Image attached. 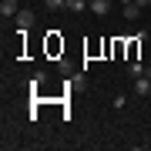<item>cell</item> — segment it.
<instances>
[{"label":"cell","instance_id":"cell-11","mask_svg":"<svg viewBox=\"0 0 151 151\" xmlns=\"http://www.w3.org/2000/svg\"><path fill=\"white\" fill-rule=\"evenodd\" d=\"M118 4H134V0H118Z\"/></svg>","mask_w":151,"mask_h":151},{"label":"cell","instance_id":"cell-2","mask_svg":"<svg viewBox=\"0 0 151 151\" xmlns=\"http://www.w3.org/2000/svg\"><path fill=\"white\" fill-rule=\"evenodd\" d=\"M111 7H114V0H87V10L97 14V17H108Z\"/></svg>","mask_w":151,"mask_h":151},{"label":"cell","instance_id":"cell-9","mask_svg":"<svg viewBox=\"0 0 151 151\" xmlns=\"http://www.w3.org/2000/svg\"><path fill=\"white\" fill-rule=\"evenodd\" d=\"M134 4H138V7H148V4H151V0H134Z\"/></svg>","mask_w":151,"mask_h":151},{"label":"cell","instance_id":"cell-1","mask_svg":"<svg viewBox=\"0 0 151 151\" xmlns=\"http://www.w3.org/2000/svg\"><path fill=\"white\" fill-rule=\"evenodd\" d=\"M14 20H17V30H20V34H27V30L34 27V20H37V17H34V10H17Z\"/></svg>","mask_w":151,"mask_h":151},{"label":"cell","instance_id":"cell-6","mask_svg":"<svg viewBox=\"0 0 151 151\" xmlns=\"http://www.w3.org/2000/svg\"><path fill=\"white\" fill-rule=\"evenodd\" d=\"M141 10H145V7H138V4H124V17H128V20H138Z\"/></svg>","mask_w":151,"mask_h":151},{"label":"cell","instance_id":"cell-5","mask_svg":"<svg viewBox=\"0 0 151 151\" xmlns=\"http://www.w3.org/2000/svg\"><path fill=\"white\" fill-rule=\"evenodd\" d=\"M67 10L70 14H84L87 10V0H67Z\"/></svg>","mask_w":151,"mask_h":151},{"label":"cell","instance_id":"cell-7","mask_svg":"<svg viewBox=\"0 0 151 151\" xmlns=\"http://www.w3.org/2000/svg\"><path fill=\"white\" fill-rule=\"evenodd\" d=\"M145 67H148V64H138V60H131V64H128V74H131V77H141V74H145Z\"/></svg>","mask_w":151,"mask_h":151},{"label":"cell","instance_id":"cell-8","mask_svg":"<svg viewBox=\"0 0 151 151\" xmlns=\"http://www.w3.org/2000/svg\"><path fill=\"white\" fill-rule=\"evenodd\" d=\"M44 7H50V10H60V7H67V0H44Z\"/></svg>","mask_w":151,"mask_h":151},{"label":"cell","instance_id":"cell-3","mask_svg":"<svg viewBox=\"0 0 151 151\" xmlns=\"http://www.w3.org/2000/svg\"><path fill=\"white\" fill-rule=\"evenodd\" d=\"M134 94H138V97H148V94H151V77H145V74L134 77Z\"/></svg>","mask_w":151,"mask_h":151},{"label":"cell","instance_id":"cell-10","mask_svg":"<svg viewBox=\"0 0 151 151\" xmlns=\"http://www.w3.org/2000/svg\"><path fill=\"white\" fill-rule=\"evenodd\" d=\"M145 77H151V67H145Z\"/></svg>","mask_w":151,"mask_h":151},{"label":"cell","instance_id":"cell-4","mask_svg":"<svg viewBox=\"0 0 151 151\" xmlns=\"http://www.w3.org/2000/svg\"><path fill=\"white\" fill-rule=\"evenodd\" d=\"M17 10H20V7H17V0H0V17H17Z\"/></svg>","mask_w":151,"mask_h":151}]
</instances>
